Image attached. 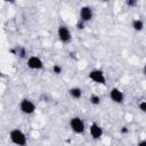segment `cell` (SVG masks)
<instances>
[{"mask_svg": "<svg viewBox=\"0 0 146 146\" xmlns=\"http://www.w3.org/2000/svg\"><path fill=\"white\" fill-rule=\"evenodd\" d=\"M57 35H58V39H59L63 43H67V42H70L71 39H72V33H71L70 29H68L66 25H59V26H58Z\"/></svg>", "mask_w": 146, "mask_h": 146, "instance_id": "obj_5", "label": "cell"}, {"mask_svg": "<svg viewBox=\"0 0 146 146\" xmlns=\"http://www.w3.org/2000/svg\"><path fill=\"white\" fill-rule=\"evenodd\" d=\"M125 3L128 7H135V6H137V0H128Z\"/></svg>", "mask_w": 146, "mask_h": 146, "instance_id": "obj_16", "label": "cell"}, {"mask_svg": "<svg viewBox=\"0 0 146 146\" xmlns=\"http://www.w3.org/2000/svg\"><path fill=\"white\" fill-rule=\"evenodd\" d=\"M89 102H90L92 105H96V106H97V105H99V104H100V97H99L98 95H95V94H94V95H91V96H90Z\"/></svg>", "mask_w": 146, "mask_h": 146, "instance_id": "obj_12", "label": "cell"}, {"mask_svg": "<svg viewBox=\"0 0 146 146\" xmlns=\"http://www.w3.org/2000/svg\"><path fill=\"white\" fill-rule=\"evenodd\" d=\"M26 65L31 70H36L38 71V70L43 68V62L38 56H30L26 60Z\"/></svg>", "mask_w": 146, "mask_h": 146, "instance_id": "obj_6", "label": "cell"}, {"mask_svg": "<svg viewBox=\"0 0 146 146\" xmlns=\"http://www.w3.org/2000/svg\"><path fill=\"white\" fill-rule=\"evenodd\" d=\"M138 146H146V140H141V141H139Z\"/></svg>", "mask_w": 146, "mask_h": 146, "instance_id": "obj_18", "label": "cell"}, {"mask_svg": "<svg viewBox=\"0 0 146 146\" xmlns=\"http://www.w3.org/2000/svg\"><path fill=\"white\" fill-rule=\"evenodd\" d=\"M88 76L91 81H94L97 84H106V76L102 70H97V68L91 70L88 74Z\"/></svg>", "mask_w": 146, "mask_h": 146, "instance_id": "obj_3", "label": "cell"}, {"mask_svg": "<svg viewBox=\"0 0 146 146\" xmlns=\"http://www.w3.org/2000/svg\"><path fill=\"white\" fill-rule=\"evenodd\" d=\"M89 133H90V136H91L94 139H99V138H102L104 131H103V128H102L98 123L92 122V123L90 124V127H89Z\"/></svg>", "mask_w": 146, "mask_h": 146, "instance_id": "obj_9", "label": "cell"}, {"mask_svg": "<svg viewBox=\"0 0 146 146\" xmlns=\"http://www.w3.org/2000/svg\"><path fill=\"white\" fill-rule=\"evenodd\" d=\"M68 94L74 99H80L82 97V89L79 87H72L68 89Z\"/></svg>", "mask_w": 146, "mask_h": 146, "instance_id": "obj_10", "label": "cell"}, {"mask_svg": "<svg viewBox=\"0 0 146 146\" xmlns=\"http://www.w3.org/2000/svg\"><path fill=\"white\" fill-rule=\"evenodd\" d=\"M110 98L112 99L113 103H115V104H121V103H123V100H124V95H123V92H122L119 88H113V89H111V91H110Z\"/></svg>", "mask_w": 146, "mask_h": 146, "instance_id": "obj_8", "label": "cell"}, {"mask_svg": "<svg viewBox=\"0 0 146 146\" xmlns=\"http://www.w3.org/2000/svg\"><path fill=\"white\" fill-rule=\"evenodd\" d=\"M84 24H86V23H84L83 21H81V19H79L75 26H76V29H78V30H83V29H84Z\"/></svg>", "mask_w": 146, "mask_h": 146, "instance_id": "obj_15", "label": "cell"}, {"mask_svg": "<svg viewBox=\"0 0 146 146\" xmlns=\"http://www.w3.org/2000/svg\"><path fill=\"white\" fill-rule=\"evenodd\" d=\"M144 74H145V76H146V66L144 67Z\"/></svg>", "mask_w": 146, "mask_h": 146, "instance_id": "obj_19", "label": "cell"}, {"mask_svg": "<svg viewBox=\"0 0 146 146\" xmlns=\"http://www.w3.org/2000/svg\"><path fill=\"white\" fill-rule=\"evenodd\" d=\"M131 27H132L135 31L140 32V31H143V29H144V22H143L141 19L136 18V19L132 21V23H131Z\"/></svg>", "mask_w": 146, "mask_h": 146, "instance_id": "obj_11", "label": "cell"}, {"mask_svg": "<svg viewBox=\"0 0 146 146\" xmlns=\"http://www.w3.org/2000/svg\"><path fill=\"white\" fill-rule=\"evenodd\" d=\"M79 15H80V19L83 21L84 23L87 22H90L94 17V11L91 9V7L89 6H82L80 8V11H79Z\"/></svg>", "mask_w": 146, "mask_h": 146, "instance_id": "obj_7", "label": "cell"}, {"mask_svg": "<svg viewBox=\"0 0 146 146\" xmlns=\"http://www.w3.org/2000/svg\"><path fill=\"white\" fill-rule=\"evenodd\" d=\"M70 128L73 132H75L78 135H81L86 131V124H84L83 120L79 116H74L70 120Z\"/></svg>", "mask_w": 146, "mask_h": 146, "instance_id": "obj_2", "label": "cell"}, {"mask_svg": "<svg viewBox=\"0 0 146 146\" xmlns=\"http://www.w3.org/2000/svg\"><path fill=\"white\" fill-rule=\"evenodd\" d=\"M62 71H63V67L60 66V65H58V64H55L54 66H52V72L55 73V74H60L62 73Z\"/></svg>", "mask_w": 146, "mask_h": 146, "instance_id": "obj_13", "label": "cell"}, {"mask_svg": "<svg viewBox=\"0 0 146 146\" xmlns=\"http://www.w3.org/2000/svg\"><path fill=\"white\" fill-rule=\"evenodd\" d=\"M9 138L11 140L13 144H15L16 146H25L27 143V137L26 135L21 130V129H13L9 132Z\"/></svg>", "mask_w": 146, "mask_h": 146, "instance_id": "obj_1", "label": "cell"}, {"mask_svg": "<svg viewBox=\"0 0 146 146\" xmlns=\"http://www.w3.org/2000/svg\"><path fill=\"white\" fill-rule=\"evenodd\" d=\"M19 110L24 114H27V115L33 114L35 112V104L31 99H27V98L22 99L19 103Z\"/></svg>", "mask_w": 146, "mask_h": 146, "instance_id": "obj_4", "label": "cell"}, {"mask_svg": "<svg viewBox=\"0 0 146 146\" xmlns=\"http://www.w3.org/2000/svg\"><path fill=\"white\" fill-rule=\"evenodd\" d=\"M138 107H139V110H140L143 113H146V100H141V102L139 103Z\"/></svg>", "mask_w": 146, "mask_h": 146, "instance_id": "obj_14", "label": "cell"}, {"mask_svg": "<svg viewBox=\"0 0 146 146\" xmlns=\"http://www.w3.org/2000/svg\"><path fill=\"white\" fill-rule=\"evenodd\" d=\"M18 55H19L21 57H25V55H26L25 49H24V48H21V49H19V51H18Z\"/></svg>", "mask_w": 146, "mask_h": 146, "instance_id": "obj_17", "label": "cell"}]
</instances>
